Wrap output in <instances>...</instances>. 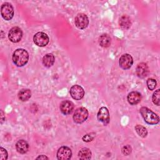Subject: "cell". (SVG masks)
<instances>
[{
  "mask_svg": "<svg viewBox=\"0 0 160 160\" xmlns=\"http://www.w3.org/2000/svg\"><path fill=\"white\" fill-rule=\"evenodd\" d=\"M55 61V58L54 55L51 53L46 54L42 58V64L46 68H49L54 64Z\"/></svg>",
  "mask_w": 160,
  "mask_h": 160,
  "instance_id": "16",
  "label": "cell"
},
{
  "mask_svg": "<svg viewBox=\"0 0 160 160\" xmlns=\"http://www.w3.org/2000/svg\"><path fill=\"white\" fill-rule=\"evenodd\" d=\"M5 118H4V112L2 110H1V123L2 124L3 122V121H4Z\"/></svg>",
  "mask_w": 160,
  "mask_h": 160,
  "instance_id": "28",
  "label": "cell"
},
{
  "mask_svg": "<svg viewBox=\"0 0 160 160\" xmlns=\"http://www.w3.org/2000/svg\"><path fill=\"white\" fill-rule=\"evenodd\" d=\"M72 156L71 149L67 146H62L57 151V158L59 160L70 159Z\"/></svg>",
  "mask_w": 160,
  "mask_h": 160,
  "instance_id": "10",
  "label": "cell"
},
{
  "mask_svg": "<svg viewBox=\"0 0 160 160\" xmlns=\"http://www.w3.org/2000/svg\"><path fill=\"white\" fill-rule=\"evenodd\" d=\"M31 96V92L29 89H22L18 93V98L22 101H26Z\"/></svg>",
  "mask_w": 160,
  "mask_h": 160,
  "instance_id": "19",
  "label": "cell"
},
{
  "mask_svg": "<svg viewBox=\"0 0 160 160\" xmlns=\"http://www.w3.org/2000/svg\"><path fill=\"white\" fill-rule=\"evenodd\" d=\"M22 36V30L17 26L12 28L8 33V38L12 42H18Z\"/></svg>",
  "mask_w": 160,
  "mask_h": 160,
  "instance_id": "7",
  "label": "cell"
},
{
  "mask_svg": "<svg viewBox=\"0 0 160 160\" xmlns=\"http://www.w3.org/2000/svg\"><path fill=\"white\" fill-rule=\"evenodd\" d=\"M36 159H48L49 158L47 156H46L45 155H40L38 157H37Z\"/></svg>",
  "mask_w": 160,
  "mask_h": 160,
  "instance_id": "27",
  "label": "cell"
},
{
  "mask_svg": "<svg viewBox=\"0 0 160 160\" xmlns=\"http://www.w3.org/2000/svg\"><path fill=\"white\" fill-rule=\"evenodd\" d=\"M139 112L144 121L148 124L154 125L159 122V116L150 109L146 107H142L140 108Z\"/></svg>",
  "mask_w": 160,
  "mask_h": 160,
  "instance_id": "2",
  "label": "cell"
},
{
  "mask_svg": "<svg viewBox=\"0 0 160 160\" xmlns=\"http://www.w3.org/2000/svg\"><path fill=\"white\" fill-rule=\"evenodd\" d=\"M95 136V133L94 132H91V133H89V134H87L86 135H84L83 137H82V140L84 142H90L94 138Z\"/></svg>",
  "mask_w": 160,
  "mask_h": 160,
  "instance_id": "24",
  "label": "cell"
},
{
  "mask_svg": "<svg viewBox=\"0 0 160 160\" xmlns=\"http://www.w3.org/2000/svg\"><path fill=\"white\" fill-rule=\"evenodd\" d=\"M71 97L75 100H80L81 99L84 95V89L79 85L75 84L73 85L69 91Z\"/></svg>",
  "mask_w": 160,
  "mask_h": 160,
  "instance_id": "9",
  "label": "cell"
},
{
  "mask_svg": "<svg viewBox=\"0 0 160 160\" xmlns=\"http://www.w3.org/2000/svg\"><path fill=\"white\" fill-rule=\"evenodd\" d=\"M33 41L38 46L43 47L48 44L49 38L46 33L43 32H38L34 34L33 37Z\"/></svg>",
  "mask_w": 160,
  "mask_h": 160,
  "instance_id": "5",
  "label": "cell"
},
{
  "mask_svg": "<svg viewBox=\"0 0 160 160\" xmlns=\"http://www.w3.org/2000/svg\"><path fill=\"white\" fill-rule=\"evenodd\" d=\"M1 12L2 18L6 21L11 20L14 16V9L9 2H4L1 5Z\"/></svg>",
  "mask_w": 160,
  "mask_h": 160,
  "instance_id": "4",
  "label": "cell"
},
{
  "mask_svg": "<svg viewBox=\"0 0 160 160\" xmlns=\"http://www.w3.org/2000/svg\"><path fill=\"white\" fill-rule=\"evenodd\" d=\"M59 108H60L61 112L63 114L68 115L72 112L74 109V104L71 101L65 100L61 102Z\"/></svg>",
  "mask_w": 160,
  "mask_h": 160,
  "instance_id": "12",
  "label": "cell"
},
{
  "mask_svg": "<svg viewBox=\"0 0 160 160\" xmlns=\"http://www.w3.org/2000/svg\"><path fill=\"white\" fill-rule=\"evenodd\" d=\"M98 119L102 122L104 124L106 125L109 123L110 118H109V112L107 108L106 107H101L97 114Z\"/></svg>",
  "mask_w": 160,
  "mask_h": 160,
  "instance_id": "11",
  "label": "cell"
},
{
  "mask_svg": "<svg viewBox=\"0 0 160 160\" xmlns=\"http://www.w3.org/2000/svg\"><path fill=\"white\" fill-rule=\"evenodd\" d=\"M134 128H135V131H136L137 134L139 136H141L142 138H146L147 136V135H148L147 129L143 126L137 124V125H136Z\"/></svg>",
  "mask_w": 160,
  "mask_h": 160,
  "instance_id": "21",
  "label": "cell"
},
{
  "mask_svg": "<svg viewBox=\"0 0 160 160\" xmlns=\"http://www.w3.org/2000/svg\"><path fill=\"white\" fill-rule=\"evenodd\" d=\"M131 151H132V149L129 145H126V146H123L121 149V151H122V154L126 156L130 154L131 152Z\"/></svg>",
  "mask_w": 160,
  "mask_h": 160,
  "instance_id": "26",
  "label": "cell"
},
{
  "mask_svg": "<svg viewBox=\"0 0 160 160\" xmlns=\"http://www.w3.org/2000/svg\"><path fill=\"white\" fill-rule=\"evenodd\" d=\"M119 24L122 28L128 29L131 27V19L128 16L123 15L120 18L119 21Z\"/></svg>",
  "mask_w": 160,
  "mask_h": 160,
  "instance_id": "18",
  "label": "cell"
},
{
  "mask_svg": "<svg viewBox=\"0 0 160 160\" xmlns=\"http://www.w3.org/2000/svg\"><path fill=\"white\" fill-rule=\"evenodd\" d=\"M136 72L139 78H146L149 74V68L147 64L145 62H141L138 64L136 69Z\"/></svg>",
  "mask_w": 160,
  "mask_h": 160,
  "instance_id": "13",
  "label": "cell"
},
{
  "mask_svg": "<svg viewBox=\"0 0 160 160\" xmlns=\"http://www.w3.org/2000/svg\"><path fill=\"white\" fill-rule=\"evenodd\" d=\"M127 99L130 104L136 105L141 101V94L138 91H132L128 94Z\"/></svg>",
  "mask_w": 160,
  "mask_h": 160,
  "instance_id": "14",
  "label": "cell"
},
{
  "mask_svg": "<svg viewBox=\"0 0 160 160\" xmlns=\"http://www.w3.org/2000/svg\"><path fill=\"white\" fill-rule=\"evenodd\" d=\"M74 23L78 29H84L86 28L89 24V19L86 14L79 13L74 18Z\"/></svg>",
  "mask_w": 160,
  "mask_h": 160,
  "instance_id": "6",
  "label": "cell"
},
{
  "mask_svg": "<svg viewBox=\"0 0 160 160\" xmlns=\"http://www.w3.org/2000/svg\"><path fill=\"white\" fill-rule=\"evenodd\" d=\"M88 111L84 107H81L75 111L73 115V120L77 124H81L84 122L88 118Z\"/></svg>",
  "mask_w": 160,
  "mask_h": 160,
  "instance_id": "3",
  "label": "cell"
},
{
  "mask_svg": "<svg viewBox=\"0 0 160 160\" xmlns=\"http://www.w3.org/2000/svg\"><path fill=\"white\" fill-rule=\"evenodd\" d=\"M111 39L108 34H102L99 38V45L103 48H108L110 46Z\"/></svg>",
  "mask_w": 160,
  "mask_h": 160,
  "instance_id": "17",
  "label": "cell"
},
{
  "mask_svg": "<svg viewBox=\"0 0 160 160\" xmlns=\"http://www.w3.org/2000/svg\"><path fill=\"white\" fill-rule=\"evenodd\" d=\"M146 84L149 90H154L157 85L156 81L152 78H149L146 81Z\"/></svg>",
  "mask_w": 160,
  "mask_h": 160,
  "instance_id": "23",
  "label": "cell"
},
{
  "mask_svg": "<svg viewBox=\"0 0 160 160\" xmlns=\"http://www.w3.org/2000/svg\"><path fill=\"white\" fill-rule=\"evenodd\" d=\"M8 159V152L7 151L1 147L0 148V160H6Z\"/></svg>",
  "mask_w": 160,
  "mask_h": 160,
  "instance_id": "25",
  "label": "cell"
},
{
  "mask_svg": "<svg viewBox=\"0 0 160 160\" xmlns=\"http://www.w3.org/2000/svg\"><path fill=\"white\" fill-rule=\"evenodd\" d=\"M159 95L160 90L159 89H158L156 91H155L152 96V100L153 103L157 106H159Z\"/></svg>",
  "mask_w": 160,
  "mask_h": 160,
  "instance_id": "22",
  "label": "cell"
},
{
  "mask_svg": "<svg viewBox=\"0 0 160 160\" xmlns=\"http://www.w3.org/2000/svg\"><path fill=\"white\" fill-rule=\"evenodd\" d=\"M29 60V54L24 49H16L12 54V61L18 67L24 66Z\"/></svg>",
  "mask_w": 160,
  "mask_h": 160,
  "instance_id": "1",
  "label": "cell"
},
{
  "mask_svg": "<svg viewBox=\"0 0 160 160\" xmlns=\"http://www.w3.org/2000/svg\"><path fill=\"white\" fill-rule=\"evenodd\" d=\"M119 66L123 69H129L132 64L133 59L132 56L129 54H122L119 60Z\"/></svg>",
  "mask_w": 160,
  "mask_h": 160,
  "instance_id": "8",
  "label": "cell"
},
{
  "mask_svg": "<svg viewBox=\"0 0 160 160\" xmlns=\"http://www.w3.org/2000/svg\"><path fill=\"white\" fill-rule=\"evenodd\" d=\"M16 148L19 153L25 154L28 151L29 144L25 140L21 139L19 140L16 144Z\"/></svg>",
  "mask_w": 160,
  "mask_h": 160,
  "instance_id": "15",
  "label": "cell"
},
{
  "mask_svg": "<svg viewBox=\"0 0 160 160\" xmlns=\"http://www.w3.org/2000/svg\"><path fill=\"white\" fill-rule=\"evenodd\" d=\"M78 157L80 159H89L91 157V151L89 148H83L79 151Z\"/></svg>",
  "mask_w": 160,
  "mask_h": 160,
  "instance_id": "20",
  "label": "cell"
}]
</instances>
